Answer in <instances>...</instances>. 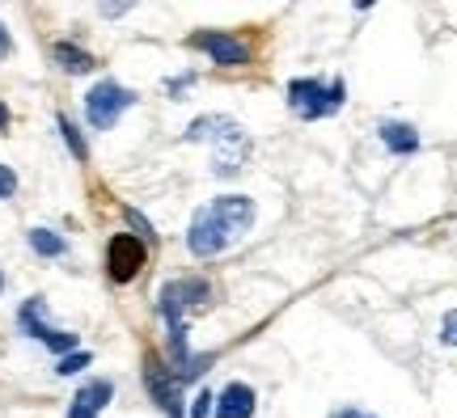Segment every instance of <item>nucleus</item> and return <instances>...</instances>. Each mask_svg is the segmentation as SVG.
<instances>
[{"label": "nucleus", "mask_w": 457, "mask_h": 418, "mask_svg": "<svg viewBox=\"0 0 457 418\" xmlns=\"http://www.w3.org/2000/svg\"><path fill=\"white\" fill-rule=\"evenodd\" d=\"M259 410V398H254V389L242 385V381H233V385L220 389V398H216L212 414L216 418H254Z\"/></svg>", "instance_id": "1a4fd4ad"}, {"label": "nucleus", "mask_w": 457, "mask_h": 418, "mask_svg": "<svg viewBox=\"0 0 457 418\" xmlns=\"http://www.w3.org/2000/svg\"><path fill=\"white\" fill-rule=\"evenodd\" d=\"M123 216H128V225L131 228H136V237H140V242H153V237H157V233H153V225H148V220H145V216H140V211H136V208H128V211H123Z\"/></svg>", "instance_id": "dca6fc26"}, {"label": "nucleus", "mask_w": 457, "mask_h": 418, "mask_svg": "<svg viewBox=\"0 0 457 418\" xmlns=\"http://www.w3.org/2000/svg\"><path fill=\"white\" fill-rule=\"evenodd\" d=\"M30 250L43 258H64L68 254V242L55 233V228H30Z\"/></svg>", "instance_id": "ddd939ff"}, {"label": "nucleus", "mask_w": 457, "mask_h": 418, "mask_svg": "<svg viewBox=\"0 0 457 418\" xmlns=\"http://www.w3.org/2000/svg\"><path fill=\"white\" fill-rule=\"evenodd\" d=\"M9 51H13V38H9V30L0 26V55H9Z\"/></svg>", "instance_id": "4be33fe9"}, {"label": "nucleus", "mask_w": 457, "mask_h": 418, "mask_svg": "<svg viewBox=\"0 0 457 418\" xmlns=\"http://www.w3.org/2000/svg\"><path fill=\"white\" fill-rule=\"evenodd\" d=\"M89 364H94V355L89 351H72V355H64V359L55 364V372H60V376H77V372L89 368Z\"/></svg>", "instance_id": "2eb2a0df"}, {"label": "nucleus", "mask_w": 457, "mask_h": 418, "mask_svg": "<svg viewBox=\"0 0 457 418\" xmlns=\"http://www.w3.org/2000/svg\"><path fill=\"white\" fill-rule=\"evenodd\" d=\"M9 127V106H4V102H0V131Z\"/></svg>", "instance_id": "b1692460"}, {"label": "nucleus", "mask_w": 457, "mask_h": 418, "mask_svg": "<svg viewBox=\"0 0 457 418\" xmlns=\"http://www.w3.org/2000/svg\"><path fill=\"white\" fill-rule=\"evenodd\" d=\"M330 418H377V414H369V410H360V406H339Z\"/></svg>", "instance_id": "412c9836"}, {"label": "nucleus", "mask_w": 457, "mask_h": 418, "mask_svg": "<svg viewBox=\"0 0 457 418\" xmlns=\"http://www.w3.org/2000/svg\"><path fill=\"white\" fill-rule=\"evenodd\" d=\"M187 47L191 51H204L212 64L220 68H242L250 64V47H245L237 34H228V30H199L187 38Z\"/></svg>", "instance_id": "6e6552de"}, {"label": "nucleus", "mask_w": 457, "mask_h": 418, "mask_svg": "<svg viewBox=\"0 0 457 418\" xmlns=\"http://www.w3.org/2000/svg\"><path fill=\"white\" fill-rule=\"evenodd\" d=\"M441 342L445 347H457V308H449L441 322Z\"/></svg>", "instance_id": "a211bd4d"}, {"label": "nucleus", "mask_w": 457, "mask_h": 418, "mask_svg": "<svg viewBox=\"0 0 457 418\" xmlns=\"http://www.w3.org/2000/svg\"><path fill=\"white\" fill-rule=\"evenodd\" d=\"M191 85H195V72H182V77H174V81L165 85V94H170V97H179V94H187Z\"/></svg>", "instance_id": "6ab92c4d"}, {"label": "nucleus", "mask_w": 457, "mask_h": 418, "mask_svg": "<svg viewBox=\"0 0 457 418\" xmlns=\"http://www.w3.org/2000/svg\"><path fill=\"white\" fill-rule=\"evenodd\" d=\"M13 191H17V174L9 165H0V199H9Z\"/></svg>", "instance_id": "aec40b11"}, {"label": "nucleus", "mask_w": 457, "mask_h": 418, "mask_svg": "<svg viewBox=\"0 0 457 418\" xmlns=\"http://www.w3.org/2000/svg\"><path fill=\"white\" fill-rule=\"evenodd\" d=\"M212 406H216V398L204 389V393H195V402H191V418H212Z\"/></svg>", "instance_id": "f3484780"}, {"label": "nucleus", "mask_w": 457, "mask_h": 418, "mask_svg": "<svg viewBox=\"0 0 457 418\" xmlns=\"http://www.w3.org/2000/svg\"><path fill=\"white\" fill-rule=\"evenodd\" d=\"M17 325H21V334H30L34 342H43V347H47V351H55L60 359L77 351V334L55 330V325L47 322V300H43V296H30L26 305L17 308Z\"/></svg>", "instance_id": "20e7f679"}, {"label": "nucleus", "mask_w": 457, "mask_h": 418, "mask_svg": "<svg viewBox=\"0 0 457 418\" xmlns=\"http://www.w3.org/2000/svg\"><path fill=\"white\" fill-rule=\"evenodd\" d=\"M114 398V385L111 381H89V385L77 389V398L68 406V418H98Z\"/></svg>", "instance_id": "9d476101"}, {"label": "nucleus", "mask_w": 457, "mask_h": 418, "mask_svg": "<svg viewBox=\"0 0 457 418\" xmlns=\"http://www.w3.org/2000/svg\"><path fill=\"white\" fill-rule=\"evenodd\" d=\"M0 288H4V275H0Z\"/></svg>", "instance_id": "393cba45"}, {"label": "nucleus", "mask_w": 457, "mask_h": 418, "mask_svg": "<svg viewBox=\"0 0 457 418\" xmlns=\"http://www.w3.org/2000/svg\"><path fill=\"white\" fill-rule=\"evenodd\" d=\"M131 106H136V94L123 89L119 81H98L85 94V119H89L94 131H111L123 119V111H131Z\"/></svg>", "instance_id": "39448f33"}, {"label": "nucleus", "mask_w": 457, "mask_h": 418, "mask_svg": "<svg viewBox=\"0 0 457 418\" xmlns=\"http://www.w3.org/2000/svg\"><path fill=\"white\" fill-rule=\"evenodd\" d=\"M145 385H148V398L162 406L170 418H187V410H182V385L165 359H157V355L145 359Z\"/></svg>", "instance_id": "0eeeda50"}, {"label": "nucleus", "mask_w": 457, "mask_h": 418, "mask_svg": "<svg viewBox=\"0 0 457 418\" xmlns=\"http://www.w3.org/2000/svg\"><path fill=\"white\" fill-rule=\"evenodd\" d=\"M145 262H148V245L136 233H114L111 245H106V275L114 283H131Z\"/></svg>", "instance_id": "423d86ee"}, {"label": "nucleus", "mask_w": 457, "mask_h": 418, "mask_svg": "<svg viewBox=\"0 0 457 418\" xmlns=\"http://www.w3.org/2000/svg\"><path fill=\"white\" fill-rule=\"evenodd\" d=\"M102 13H106V17H119V13H128V4H102Z\"/></svg>", "instance_id": "5701e85b"}, {"label": "nucleus", "mask_w": 457, "mask_h": 418, "mask_svg": "<svg viewBox=\"0 0 457 418\" xmlns=\"http://www.w3.org/2000/svg\"><path fill=\"white\" fill-rule=\"evenodd\" d=\"M377 135H381V144L390 148L394 157H411V152H420V131L411 127V123H381L377 127Z\"/></svg>", "instance_id": "9b49d317"}, {"label": "nucleus", "mask_w": 457, "mask_h": 418, "mask_svg": "<svg viewBox=\"0 0 457 418\" xmlns=\"http://www.w3.org/2000/svg\"><path fill=\"white\" fill-rule=\"evenodd\" d=\"M254 225V199L245 194H220L212 203L191 216V228H187V250L195 258H216L225 254L228 245H237Z\"/></svg>", "instance_id": "f257e3e1"}, {"label": "nucleus", "mask_w": 457, "mask_h": 418, "mask_svg": "<svg viewBox=\"0 0 457 418\" xmlns=\"http://www.w3.org/2000/svg\"><path fill=\"white\" fill-rule=\"evenodd\" d=\"M343 97H347V85L343 81H313V77H305V81H293L288 85V111L296 114V119H305V123H313V119H330V114L343 111Z\"/></svg>", "instance_id": "7ed1b4c3"}, {"label": "nucleus", "mask_w": 457, "mask_h": 418, "mask_svg": "<svg viewBox=\"0 0 457 418\" xmlns=\"http://www.w3.org/2000/svg\"><path fill=\"white\" fill-rule=\"evenodd\" d=\"M55 123H60V131H64V144H68V152H72L77 161H85V157H89V148H85V140H81V131H77V123H72L68 114H60Z\"/></svg>", "instance_id": "4468645a"}, {"label": "nucleus", "mask_w": 457, "mask_h": 418, "mask_svg": "<svg viewBox=\"0 0 457 418\" xmlns=\"http://www.w3.org/2000/svg\"><path fill=\"white\" fill-rule=\"evenodd\" d=\"M51 60L64 68V72H72V77H81V72H94V68H98V60H94L89 51H81L77 43H55V47H51Z\"/></svg>", "instance_id": "f8f14e48"}, {"label": "nucleus", "mask_w": 457, "mask_h": 418, "mask_svg": "<svg viewBox=\"0 0 457 418\" xmlns=\"http://www.w3.org/2000/svg\"><path fill=\"white\" fill-rule=\"evenodd\" d=\"M187 140H212V148H216L212 169L220 177L237 174L245 161V152H250V135L242 131V123H233L225 114H199L195 123L187 127Z\"/></svg>", "instance_id": "f03ea898"}]
</instances>
